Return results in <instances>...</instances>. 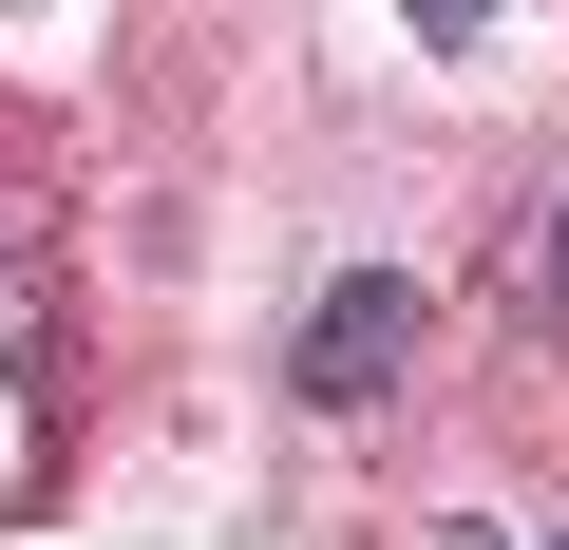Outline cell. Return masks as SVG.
Here are the masks:
<instances>
[{"instance_id": "6da1fadb", "label": "cell", "mask_w": 569, "mask_h": 550, "mask_svg": "<svg viewBox=\"0 0 569 550\" xmlns=\"http://www.w3.org/2000/svg\"><path fill=\"white\" fill-rule=\"evenodd\" d=\"M418 342V286L399 266H361V286H323V323H305V399H380V361Z\"/></svg>"}, {"instance_id": "7a4b0ae2", "label": "cell", "mask_w": 569, "mask_h": 550, "mask_svg": "<svg viewBox=\"0 0 569 550\" xmlns=\"http://www.w3.org/2000/svg\"><path fill=\"white\" fill-rule=\"evenodd\" d=\"M550 304H569V228H550Z\"/></svg>"}, {"instance_id": "3957f363", "label": "cell", "mask_w": 569, "mask_h": 550, "mask_svg": "<svg viewBox=\"0 0 569 550\" xmlns=\"http://www.w3.org/2000/svg\"><path fill=\"white\" fill-rule=\"evenodd\" d=\"M550 550H569V531H550Z\"/></svg>"}]
</instances>
